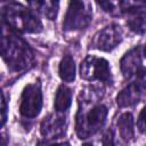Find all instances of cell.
<instances>
[{
	"label": "cell",
	"instance_id": "cell-1",
	"mask_svg": "<svg viewBox=\"0 0 146 146\" xmlns=\"http://www.w3.org/2000/svg\"><path fill=\"white\" fill-rule=\"evenodd\" d=\"M2 58L14 72L31 68L35 63L34 52L22 38L13 31L2 30Z\"/></svg>",
	"mask_w": 146,
	"mask_h": 146
},
{
	"label": "cell",
	"instance_id": "cell-2",
	"mask_svg": "<svg viewBox=\"0 0 146 146\" xmlns=\"http://www.w3.org/2000/svg\"><path fill=\"white\" fill-rule=\"evenodd\" d=\"M3 22L18 32L38 33L42 30L41 21L30 9L17 2H9L1 10Z\"/></svg>",
	"mask_w": 146,
	"mask_h": 146
},
{
	"label": "cell",
	"instance_id": "cell-17",
	"mask_svg": "<svg viewBox=\"0 0 146 146\" xmlns=\"http://www.w3.org/2000/svg\"><path fill=\"white\" fill-rule=\"evenodd\" d=\"M102 143H103V146H115V143H114V132L112 129H108L104 136H103V139H102Z\"/></svg>",
	"mask_w": 146,
	"mask_h": 146
},
{
	"label": "cell",
	"instance_id": "cell-6",
	"mask_svg": "<svg viewBox=\"0 0 146 146\" xmlns=\"http://www.w3.org/2000/svg\"><path fill=\"white\" fill-rule=\"evenodd\" d=\"M42 107V91L39 82L27 84L22 92L19 113L25 119H33L39 115Z\"/></svg>",
	"mask_w": 146,
	"mask_h": 146
},
{
	"label": "cell",
	"instance_id": "cell-22",
	"mask_svg": "<svg viewBox=\"0 0 146 146\" xmlns=\"http://www.w3.org/2000/svg\"><path fill=\"white\" fill-rule=\"evenodd\" d=\"M145 88H146V80H145Z\"/></svg>",
	"mask_w": 146,
	"mask_h": 146
},
{
	"label": "cell",
	"instance_id": "cell-3",
	"mask_svg": "<svg viewBox=\"0 0 146 146\" xmlns=\"http://www.w3.org/2000/svg\"><path fill=\"white\" fill-rule=\"evenodd\" d=\"M107 116V108L103 104L94 105L88 111L79 110L76 115L75 130L81 139H86L96 133L105 123Z\"/></svg>",
	"mask_w": 146,
	"mask_h": 146
},
{
	"label": "cell",
	"instance_id": "cell-12",
	"mask_svg": "<svg viewBox=\"0 0 146 146\" xmlns=\"http://www.w3.org/2000/svg\"><path fill=\"white\" fill-rule=\"evenodd\" d=\"M117 128L123 140L130 141L133 138V117L131 113H123L117 120Z\"/></svg>",
	"mask_w": 146,
	"mask_h": 146
},
{
	"label": "cell",
	"instance_id": "cell-16",
	"mask_svg": "<svg viewBox=\"0 0 146 146\" xmlns=\"http://www.w3.org/2000/svg\"><path fill=\"white\" fill-rule=\"evenodd\" d=\"M137 127L141 133L146 135V106L139 113V116L137 120Z\"/></svg>",
	"mask_w": 146,
	"mask_h": 146
},
{
	"label": "cell",
	"instance_id": "cell-8",
	"mask_svg": "<svg viewBox=\"0 0 146 146\" xmlns=\"http://www.w3.org/2000/svg\"><path fill=\"white\" fill-rule=\"evenodd\" d=\"M121 72L127 80L131 79H141L145 75V68L141 62L140 48L135 47L129 50L120 62Z\"/></svg>",
	"mask_w": 146,
	"mask_h": 146
},
{
	"label": "cell",
	"instance_id": "cell-11",
	"mask_svg": "<svg viewBox=\"0 0 146 146\" xmlns=\"http://www.w3.org/2000/svg\"><path fill=\"white\" fill-rule=\"evenodd\" d=\"M71 103H72V90L64 84L59 86V88L56 91L55 103H54L56 112L62 113L67 111L68 107L71 106Z\"/></svg>",
	"mask_w": 146,
	"mask_h": 146
},
{
	"label": "cell",
	"instance_id": "cell-10",
	"mask_svg": "<svg viewBox=\"0 0 146 146\" xmlns=\"http://www.w3.org/2000/svg\"><path fill=\"white\" fill-rule=\"evenodd\" d=\"M140 95V86L139 83H137V81H133L119 92V95L116 96V103L120 107L132 106L139 102Z\"/></svg>",
	"mask_w": 146,
	"mask_h": 146
},
{
	"label": "cell",
	"instance_id": "cell-13",
	"mask_svg": "<svg viewBox=\"0 0 146 146\" xmlns=\"http://www.w3.org/2000/svg\"><path fill=\"white\" fill-rule=\"evenodd\" d=\"M59 76L65 82H72L75 78V64L74 59L70 55H65L59 63Z\"/></svg>",
	"mask_w": 146,
	"mask_h": 146
},
{
	"label": "cell",
	"instance_id": "cell-14",
	"mask_svg": "<svg viewBox=\"0 0 146 146\" xmlns=\"http://www.w3.org/2000/svg\"><path fill=\"white\" fill-rule=\"evenodd\" d=\"M35 10L44 15L49 19H55L58 11V2L57 1H32L30 2Z\"/></svg>",
	"mask_w": 146,
	"mask_h": 146
},
{
	"label": "cell",
	"instance_id": "cell-4",
	"mask_svg": "<svg viewBox=\"0 0 146 146\" xmlns=\"http://www.w3.org/2000/svg\"><path fill=\"white\" fill-rule=\"evenodd\" d=\"M92 11L89 2L71 1L64 17L63 29L65 31H76L86 29L91 22Z\"/></svg>",
	"mask_w": 146,
	"mask_h": 146
},
{
	"label": "cell",
	"instance_id": "cell-5",
	"mask_svg": "<svg viewBox=\"0 0 146 146\" xmlns=\"http://www.w3.org/2000/svg\"><path fill=\"white\" fill-rule=\"evenodd\" d=\"M80 75L88 81H100L105 83L112 82V73L108 62L96 56H88L81 63Z\"/></svg>",
	"mask_w": 146,
	"mask_h": 146
},
{
	"label": "cell",
	"instance_id": "cell-7",
	"mask_svg": "<svg viewBox=\"0 0 146 146\" xmlns=\"http://www.w3.org/2000/svg\"><path fill=\"white\" fill-rule=\"evenodd\" d=\"M122 41V30L116 24H111L98 31L91 41V47L102 51L113 50Z\"/></svg>",
	"mask_w": 146,
	"mask_h": 146
},
{
	"label": "cell",
	"instance_id": "cell-18",
	"mask_svg": "<svg viewBox=\"0 0 146 146\" xmlns=\"http://www.w3.org/2000/svg\"><path fill=\"white\" fill-rule=\"evenodd\" d=\"M6 113H7L6 98H5V95H2V124H5V122H6Z\"/></svg>",
	"mask_w": 146,
	"mask_h": 146
},
{
	"label": "cell",
	"instance_id": "cell-15",
	"mask_svg": "<svg viewBox=\"0 0 146 146\" xmlns=\"http://www.w3.org/2000/svg\"><path fill=\"white\" fill-rule=\"evenodd\" d=\"M127 24L129 29L135 33H138V34L146 33V13L137 14L136 16L128 19Z\"/></svg>",
	"mask_w": 146,
	"mask_h": 146
},
{
	"label": "cell",
	"instance_id": "cell-9",
	"mask_svg": "<svg viewBox=\"0 0 146 146\" xmlns=\"http://www.w3.org/2000/svg\"><path fill=\"white\" fill-rule=\"evenodd\" d=\"M65 133V119L59 115H48L41 122V135L47 139L59 138Z\"/></svg>",
	"mask_w": 146,
	"mask_h": 146
},
{
	"label": "cell",
	"instance_id": "cell-19",
	"mask_svg": "<svg viewBox=\"0 0 146 146\" xmlns=\"http://www.w3.org/2000/svg\"><path fill=\"white\" fill-rule=\"evenodd\" d=\"M38 146H71L68 143H56V144H49V143H39Z\"/></svg>",
	"mask_w": 146,
	"mask_h": 146
},
{
	"label": "cell",
	"instance_id": "cell-20",
	"mask_svg": "<svg viewBox=\"0 0 146 146\" xmlns=\"http://www.w3.org/2000/svg\"><path fill=\"white\" fill-rule=\"evenodd\" d=\"M144 54H145V56H146V44H145V48H144Z\"/></svg>",
	"mask_w": 146,
	"mask_h": 146
},
{
	"label": "cell",
	"instance_id": "cell-21",
	"mask_svg": "<svg viewBox=\"0 0 146 146\" xmlns=\"http://www.w3.org/2000/svg\"><path fill=\"white\" fill-rule=\"evenodd\" d=\"M82 146H92L91 144H84V145H82Z\"/></svg>",
	"mask_w": 146,
	"mask_h": 146
}]
</instances>
